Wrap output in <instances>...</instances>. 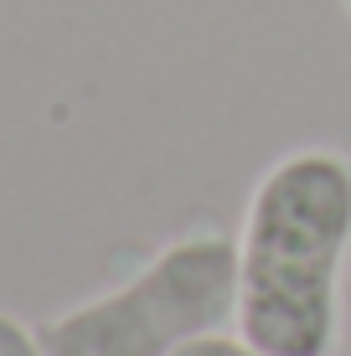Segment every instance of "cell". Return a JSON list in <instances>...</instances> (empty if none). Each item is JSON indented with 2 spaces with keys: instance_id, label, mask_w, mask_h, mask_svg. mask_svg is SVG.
Listing matches in <instances>:
<instances>
[{
  "instance_id": "obj_3",
  "label": "cell",
  "mask_w": 351,
  "mask_h": 356,
  "mask_svg": "<svg viewBox=\"0 0 351 356\" xmlns=\"http://www.w3.org/2000/svg\"><path fill=\"white\" fill-rule=\"evenodd\" d=\"M171 356H274V351H259L253 341H243V336H227V330H212V336H197V341H186L181 351H171ZM341 356V351H336Z\"/></svg>"
},
{
  "instance_id": "obj_1",
  "label": "cell",
  "mask_w": 351,
  "mask_h": 356,
  "mask_svg": "<svg viewBox=\"0 0 351 356\" xmlns=\"http://www.w3.org/2000/svg\"><path fill=\"white\" fill-rule=\"evenodd\" d=\"M351 268V155L300 145L248 191L238 227V336L274 356H336Z\"/></svg>"
},
{
  "instance_id": "obj_2",
  "label": "cell",
  "mask_w": 351,
  "mask_h": 356,
  "mask_svg": "<svg viewBox=\"0 0 351 356\" xmlns=\"http://www.w3.org/2000/svg\"><path fill=\"white\" fill-rule=\"evenodd\" d=\"M238 315V238L191 227L119 289L52 315L36 336L47 356H171Z\"/></svg>"
},
{
  "instance_id": "obj_5",
  "label": "cell",
  "mask_w": 351,
  "mask_h": 356,
  "mask_svg": "<svg viewBox=\"0 0 351 356\" xmlns=\"http://www.w3.org/2000/svg\"><path fill=\"white\" fill-rule=\"evenodd\" d=\"M341 6H346V16H351V0H341Z\"/></svg>"
},
{
  "instance_id": "obj_4",
  "label": "cell",
  "mask_w": 351,
  "mask_h": 356,
  "mask_svg": "<svg viewBox=\"0 0 351 356\" xmlns=\"http://www.w3.org/2000/svg\"><path fill=\"white\" fill-rule=\"evenodd\" d=\"M0 356H47V346L31 325H21L16 315L0 310Z\"/></svg>"
}]
</instances>
